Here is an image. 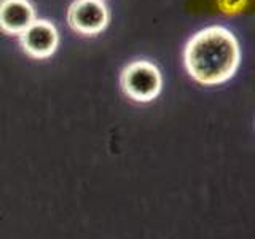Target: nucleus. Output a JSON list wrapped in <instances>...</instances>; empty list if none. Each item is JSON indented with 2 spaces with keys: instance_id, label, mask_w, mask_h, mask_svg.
<instances>
[{
  "instance_id": "20e7f679",
  "label": "nucleus",
  "mask_w": 255,
  "mask_h": 239,
  "mask_svg": "<svg viewBox=\"0 0 255 239\" xmlns=\"http://www.w3.org/2000/svg\"><path fill=\"white\" fill-rule=\"evenodd\" d=\"M22 50L32 58H50L59 43V35L54 24L46 19H35L19 35Z\"/></svg>"
},
{
  "instance_id": "f257e3e1",
  "label": "nucleus",
  "mask_w": 255,
  "mask_h": 239,
  "mask_svg": "<svg viewBox=\"0 0 255 239\" xmlns=\"http://www.w3.org/2000/svg\"><path fill=\"white\" fill-rule=\"evenodd\" d=\"M239 45L222 26H211L191 37L183 59L191 78L203 85H219L235 75L239 66Z\"/></svg>"
},
{
  "instance_id": "f03ea898",
  "label": "nucleus",
  "mask_w": 255,
  "mask_h": 239,
  "mask_svg": "<svg viewBox=\"0 0 255 239\" xmlns=\"http://www.w3.org/2000/svg\"><path fill=\"white\" fill-rule=\"evenodd\" d=\"M122 88L131 99L148 102L161 91L163 78L158 67L148 61H134L128 64L122 74Z\"/></svg>"
},
{
  "instance_id": "7ed1b4c3",
  "label": "nucleus",
  "mask_w": 255,
  "mask_h": 239,
  "mask_svg": "<svg viewBox=\"0 0 255 239\" xmlns=\"http://www.w3.org/2000/svg\"><path fill=\"white\" fill-rule=\"evenodd\" d=\"M69 26L78 34L96 35L109 24V10L102 0H75L67 13Z\"/></svg>"
},
{
  "instance_id": "39448f33",
  "label": "nucleus",
  "mask_w": 255,
  "mask_h": 239,
  "mask_svg": "<svg viewBox=\"0 0 255 239\" xmlns=\"http://www.w3.org/2000/svg\"><path fill=\"white\" fill-rule=\"evenodd\" d=\"M35 21V8L29 0H0V30L21 35Z\"/></svg>"
}]
</instances>
